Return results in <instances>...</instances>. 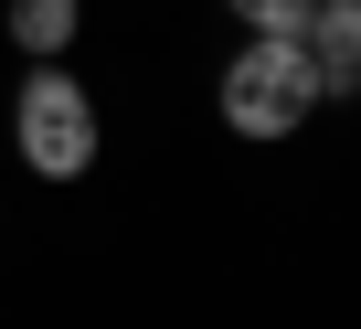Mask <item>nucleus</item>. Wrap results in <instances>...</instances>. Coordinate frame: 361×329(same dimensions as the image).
Wrapping results in <instances>:
<instances>
[{"mask_svg":"<svg viewBox=\"0 0 361 329\" xmlns=\"http://www.w3.org/2000/svg\"><path fill=\"white\" fill-rule=\"evenodd\" d=\"M11 149H22V170H43V181H85L96 149H106V117H96V96L64 64H32L11 85Z\"/></svg>","mask_w":361,"mask_h":329,"instance_id":"2","label":"nucleus"},{"mask_svg":"<svg viewBox=\"0 0 361 329\" xmlns=\"http://www.w3.org/2000/svg\"><path fill=\"white\" fill-rule=\"evenodd\" d=\"M75 22H85V0H11V43L32 64H64L75 54Z\"/></svg>","mask_w":361,"mask_h":329,"instance_id":"4","label":"nucleus"},{"mask_svg":"<svg viewBox=\"0 0 361 329\" xmlns=\"http://www.w3.org/2000/svg\"><path fill=\"white\" fill-rule=\"evenodd\" d=\"M298 43H308V64H319V96H350V85H361V0H319Z\"/></svg>","mask_w":361,"mask_h":329,"instance_id":"3","label":"nucleus"},{"mask_svg":"<svg viewBox=\"0 0 361 329\" xmlns=\"http://www.w3.org/2000/svg\"><path fill=\"white\" fill-rule=\"evenodd\" d=\"M224 128L234 138H255V149H276V138H298L329 96H319V64H308V43H266V32H245V54L224 64Z\"/></svg>","mask_w":361,"mask_h":329,"instance_id":"1","label":"nucleus"},{"mask_svg":"<svg viewBox=\"0 0 361 329\" xmlns=\"http://www.w3.org/2000/svg\"><path fill=\"white\" fill-rule=\"evenodd\" d=\"M224 11H234L245 32H266V43H298V32H308V11H319V0H224Z\"/></svg>","mask_w":361,"mask_h":329,"instance_id":"5","label":"nucleus"}]
</instances>
